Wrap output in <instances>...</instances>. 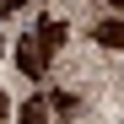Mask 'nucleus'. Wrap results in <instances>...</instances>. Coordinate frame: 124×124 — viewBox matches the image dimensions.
I'll return each instance as SVG.
<instances>
[{
    "label": "nucleus",
    "mask_w": 124,
    "mask_h": 124,
    "mask_svg": "<svg viewBox=\"0 0 124 124\" xmlns=\"http://www.w3.org/2000/svg\"><path fill=\"white\" fill-rule=\"evenodd\" d=\"M16 6H27V0H0V11H16Z\"/></svg>",
    "instance_id": "6"
},
{
    "label": "nucleus",
    "mask_w": 124,
    "mask_h": 124,
    "mask_svg": "<svg viewBox=\"0 0 124 124\" xmlns=\"http://www.w3.org/2000/svg\"><path fill=\"white\" fill-rule=\"evenodd\" d=\"M92 38H97L102 49H124V22H97V32H92Z\"/></svg>",
    "instance_id": "3"
},
{
    "label": "nucleus",
    "mask_w": 124,
    "mask_h": 124,
    "mask_svg": "<svg viewBox=\"0 0 124 124\" xmlns=\"http://www.w3.org/2000/svg\"><path fill=\"white\" fill-rule=\"evenodd\" d=\"M32 43H38V54H43V59H49V54H54L59 43H65V22H43V27H38V32H32Z\"/></svg>",
    "instance_id": "2"
},
{
    "label": "nucleus",
    "mask_w": 124,
    "mask_h": 124,
    "mask_svg": "<svg viewBox=\"0 0 124 124\" xmlns=\"http://www.w3.org/2000/svg\"><path fill=\"white\" fill-rule=\"evenodd\" d=\"M108 6H113V11H124V0H108Z\"/></svg>",
    "instance_id": "7"
},
{
    "label": "nucleus",
    "mask_w": 124,
    "mask_h": 124,
    "mask_svg": "<svg viewBox=\"0 0 124 124\" xmlns=\"http://www.w3.org/2000/svg\"><path fill=\"white\" fill-rule=\"evenodd\" d=\"M16 65H22V76L43 81V65H49V59L38 54V43H32V38H22V43H16Z\"/></svg>",
    "instance_id": "1"
},
{
    "label": "nucleus",
    "mask_w": 124,
    "mask_h": 124,
    "mask_svg": "<svg viewBox=\"0 0 124 124\" xmlns=\"http://www.w3.org/2000/svg\"><path fill=\"white\" fill-rule=\"evenodd\" d=\"M22 124H49V102L43 97H27L22 102Z\"/></svg>",
    "instance_id": "4"
},
{
    "label": "nucleus",
    "mask_w": 124,
    "mask_h": 124,
    "mask_svg": "<svg viewBox=\"0 0 124 124\" xmlns=\"http://www.w3.org/2000/svg\"><path fill=\"white\" fill-rule=\"evenodd\" d=\"M54 108L59 113H76V92H54Z\"/></svg>",
    "instance_id": "5"
}]
</instances>
